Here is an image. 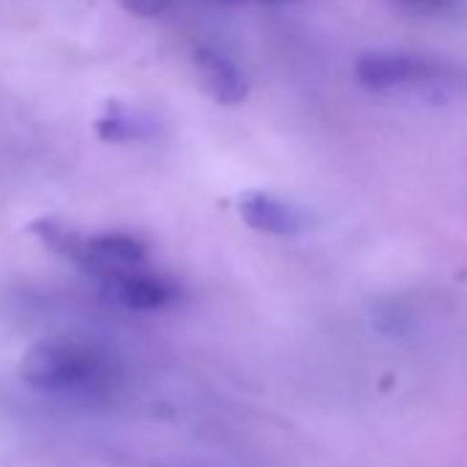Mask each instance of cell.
<instances>
[{
  "mask_svg": "<svg viewBox=\"0 0 467 467\" xmlns=\"http://www.w3.org/2000/svg\"><path fill=\"white\" fill-rule=\"evenodd\" d=\"M358 80L371 91H429L451 80V69L410 53H368L355 64Z\"/></svg>",
  "mask_w": 467,
  "mask_h": 467,
  "instance_id": "obj_2",
  "label": "cell"
},
{
  "mask_svg": "<svg viewBox=\"0 0 467 467\" xmlns=\"http://www.w3.org/2000/svg\"><path fill=\"white\" fill-rule=\"evenodd\" d=\"M195 69H198V78H201L203 88L209 91V97H214L220 105H237L248 97L245 75L223 53L201 47L195 53Z\"/></svg>",
  "mask_w": 467,
  "mask_h": 467,
  "instance_id": "obj_5",
  "label": "cell"
},
{
  "mask_svg": "<svg viewBox=\"0 0 467 467\" xmlns=\"http://www.w3.org/2000/svg\"><path fill=\"white\" fill-rule=\"evenodd\" d=\"M20 377L47 393H86L108 379V360L88 344L47 338L26 349Z\"/></svg>",
  "mask_w": 467,
  "mask_h": 467,
  "instance_id": "obj_1",
  "label": "cell"
},
{
  "mask_svg": "<svg viewBox=\"0 0 467 467\" xmlns=\"http://www.w3.org/2000/svg\"><path fill=\"white\" fill-rule=\"evenodd\" d=\"M240 217L251 228L273 234V237H297L311 225L306 209L265 190H248L240 195Z\"/></svg>",
  "mask_w": 467,
  "mask_h": 467,
  "instance_id": "obj_3",
  "label": "cell"
},
{
  "mask_svg": "<svg viewBox=\"0 0 467 467\" xmlns=\"http://www.w3.org/2000/svg\"><path fill=\"white\" fill-rule=\"evenodd\" d=\"M97 130L105 140H138L151 132V124L132 110L116 108L97 124Z\"/></svg>",
  "mask_w": 467,
  "mask_h": 467,
  "instance_id": "obj_6",
  "label": "cell"
},
{
  "mask_svg": "<svg viewBox=\"0 0 467 467\" xmlns=\"http://www.w3.org/2000/svg\"><path fill=\"white\" fill-rule=\"evenodd\" d=\"M399 6H404L407 12H418V15H431V12H442L445 6H451V0H399Z\"/></svg>",
  "mask_w": 467,
  "mask_h": 467,
  "instance_id": "obj_7",
  "label": "cell"
},
{
  "mask_svg": "<svg viewBox=\"0 0 467 467\" xmlns=\"http://www.w3.org/2000/svg\"><path fill=\"white\" fill-rule=\"evenodd\" d=\"M102 289L113 303L130 311H162V308H171L182 295V289L173 281L151 270H138V273L110 278L102 284Z\"/></svg>",
  "mask_w": 467,
  "mask_h": 467,
  "instance_id": "obj_4",
  "label": "cell"
},
{
  "mask_svg": "<svg viewBox=\"0 0 467 467\" xmlns=\"http://www.w3.org/2000/svg\"><path fill=\"white\" fill-rule=\"evenodd\" d=\"M124 4L130 12H138V15H157L165 0H124Z\"/></svg>",
  "mask_w": 467,
  "mask_h": 467,
  "instance_id": "obj_8",
  "label": "cell"
}]
</instances>
